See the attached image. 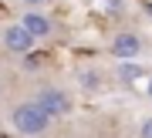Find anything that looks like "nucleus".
Masks as SVG:
<instances>
[{
  "label": "nucleus",
  "mask_w": 152,
  "mask_h": 138,
  "mask_svg": "<svg viewBox=\"0 0 152 138\" xmlns=\"http://www.w3.org/2000/svg\"><path fill=\"white\" fill-rule=\"evenodd\" d=\"M10 121H14V128H17L20 135H41L44 128L51 125V118L44 115L34 101H27V105H17V108H14Z\"/></svg>",
  "instance_id": "f257e3e1"
},
{
  "label": "nucleus",
  "mask_w": 152,
  "mask_h": 138,
  "mask_svg": "<svg viewBox=\"0 0 152 138\" xmlns=\"http://www.w3.org/2000/svg\"><path fill=\"white\" fill-rule=\"evenodd\" d=\"M34 105H37L48 118H58V115H64V111H68V98L61 94V91H51V88H48V91H41V94L34 98Z\"/></svg>",
  "instance_id": "f03ea898"
},
{
  "label": "nucleus",
  "mask_w": 152,
  "mask_h": 138,
  "mask_svg": "<svg viewBox=\"0 0 152 138\" xmlns=\"http://www.w3.org/2000/svg\"><path fill=\"white\" fill-rule=\"evenodd\" d=\"M4 47L14 51V54H27V51L34 47V37L24 31L20 24H14V27H7V31H4Z\"/></svg>",
  "instance_id": "7ed1b4c3"
},
{
  "label": "nucleus",
  "mask_w": 152,
  "mask_h": 138,
  "mask_svg": "<svg viewBox=\"0 0 152 138\" xmlns=\"http://www.w3.org/2000/svg\"><path fill=\"white\" fill-rule=\"evenodd\" d=\"M139 51H142V41L135 37V34H118V37L112 41V54H115V57H122V61L139 57Z\"/></svg>",
  "instance_id": "20e7f679"
},
{
  "label": "nucleus",
  "mask_w": 152,
  "mask_h": 138,
  "mask_svg": "<svg viewBox=\"0 0 152 138\" xmlns=\"http://www.w3.org/2000/svg\"><path fill=\"white\" fill-rule=\"evenodd\" d=\"M20 27L31 34L34 41H37V37H48V34H51V20H48L44 14H37V10H27V14H24Z\"/></svg>",
  "instance_id": "39448f33"
},
{
  "label": "nucleus",
  "mask_w": 152,
  "mask_h": 138,
  "mask_svg": "<svg viewBox=\"0 0 152 138\" xmlns=\"http://www.w3.org/2000/svg\"><path fill=\"white\" fill-rule=\"evenodd\" d=\"M142 74H145V71L135 68V64H122V68H118V81H122V84H139Z\"/></svg>",
  "instance_id": "423d86ee"
},
{
  "label": "nucleus",
  "mask_w": 152,
  "mask_h": 138,
  "mask_svg": "<svg viewBox=\"0 0 152 138\" xmlns=\"http://www.w3.org/2000/svg\"><path fill=\"white\" fill-rule=\"evenodd\" d=\"M139 138H152V118H149L145 125H142V131H139Z\"/></svg>",
  "instance_id": "0eeeda50"
},
{
  "label": "nucleus",
  "mask_w": 152,
  "mask_h": 138,
  "mask_svg": "<svg viewBox=\"0 0 152 138\" xmlns=\"http://www.w3.org/2000/svg\"><path fill=\"white\" fill-rule=\"evenodd\" d=\"M24 4H27V7H37V4H41V0H24Z\"/></svg>",
  "instance_id": "6e6552de"
},
{
  "label": "nucleus",
  "mask_w": 152,
  "mask_h": 138,
  "mask_svg": "<svg viewBox=\"0 0 152 138\" xmlns=\"http://www.w3.org/2000/svg\"><path fill=\"white\" fill-rule=\"evenodd\" d=\"M145 91H149V94H152V81H149V84H145Z\"/></svg>",
  "instance_id": "1a4fd4ad"
}]
</instances>
